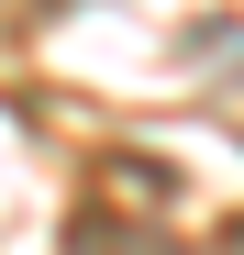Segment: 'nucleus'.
<instances>
[{
	"label": "nucleus",
	"mask_w": 244,
	"mask_h": 255,
	"mask_svg": "<svg viewBox=\"0 0 244 255\" xmlns=\"http://www.w3.org/2000/svg\"><path fill=\"white\" fill-rule=\"evenodd\" d=\"M222 255H244V222H233V233H222Z\"/></svg>",
	"instance_id": "1"
}]
</instances>
